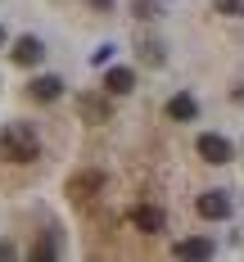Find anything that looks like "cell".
<instances>
[{
  "label": "cell",
  "mask_w": 244,
  "mask_h": 262,
  "mask_svg": "<svg viewBox=\"0 0 244 262\" xmlns=\"http://www.w3.org/2000/svg\"><path fill=\"white\" fill-rule=\"evenodd\" d=\"M59 95H63V77H54V73H41L27 81V100H36V104H54Z\"/></svg>",
  "instance_id": "ba28073f"
},
{
  "label": "cell",
  "mask_w": 244,
  "mask_h": 262,
  "mask_svg": "<svg viewBox=\"0 0 244 262\" xmlns=\"http://www.w3.org/2000/svg\"><path fill=\"white\" fill-rule=\"evenodd\" d=\"M104 91L108 95H131L136 91V73L131 68H108L104 73Z\"/></svg>",
  "instance_id": "4fadbf2b"
},
{
  "label": "cell",
  "mask_w": 244,
  "mask_h": 262,
  "mask_svg": "<svg viewBox=\"0 0 244 262\" xmlns=\"http://www.w3.org/2000/svg\"><path fill=\"white\" fill-rule=\"evenodd\" d=\"M86 5H91L95 14H113V5H118V0H86Z\"/></svg>",
  "instance_id": "e0dca14e"
},
{
  "label": "cell",
  "mask_w": 244,
  "mask_h": 262,
  "mask_svg": "<svg viewBox=\"0 0 244 262\" xmlns=\"http://www.w3.org/2000/svg\"><path fill=\"white\" fill-rule=\"evenodd\" d=\"M131 226L140 235H163V231H167V212H163L159 204H136L131 208Z\"/></svg>",
  "instance_id": "5b68a950"
},
{
  "label": "cell",
  "mask_w": 244,
  "mask_h": 262,
  "mask_svg": "<svg viewBox=\"0 0 244 262\" xmlns=\"http://www.w3.org/2000/svg\"><path fill=\"white\" fill-rule=\"evenodd\" d=\"M59 249H63V231H59V226H46L41 235L27 244V258L32 262H50V258H59Z\"/></svg>",
  "instance_id": "8992f818"
},
{
  "label": "cell",
  "mask_w": 244,
  "mask_h": 262,
  "mask_svg": "<svg viewBox=\"0 0 244 262\" xmlns=\"http://www.w3.org/2000/svg\"><path fill=\"white\" fill-rule=\"evenodd\" d=\"M136 54H140L145 68H163V63H167V46H163L159 36H140V41H136Z\"/></svg>",
  "instance_id": "7c38bea8"
},
{
  "label": "cell",
  "mask_w": 244,
  "mask_h": 262,
  "mask_svg": "<svg viewBox=\"0 0 244 262\" xmlns=\"http://www.w3.org/2000/svg\"><path fill=\"white\" fill-rule=\"evenodd\" d=\"M9 59H14L18 68H36V63L46 59V46H41L36 36H18V41L9 46Z\"/></svg>",
  "instance_id": "9c48e42d"
},
{
  "label": "cell",
  "mask_w": 244,
  "mask_h": 262,
  "mask_svg": "<svg viewBox=\"0 0 244 262\" xmlns=\"http://www.w3.org/2000/svg\"><path fill=\"white\" fill-rule=\"evenodd\" d=\"M36 154H41V140H36L32 122H9V127H0V158H5V163H32Z\"/></svg>",
  "instance_id": "6da1fadb"
},
{
  "label": "cell",
  "mask_w": 244,
  "mask_h": 262,
  "mask_svg": "<svg viewBox=\"0 0 244 262\" xmlns=\"http://www.w3.org/2000/svg\"><path fill=\"white\" fill-rule=\"evenodd\" d=\"M172 253H176V258H213L217 244H213V235H186V239L172 244Z\"/></svg>",
  "instance_id": "8fae6325"
},
{
  "label": "cell",
  "mask_w": 244,
  "mask_h": 262,
  "mask_svg": "<svg viewBox=\"0 0 244 262\" xmlns=\"http://www.w3.org/2000/svg\"><path fill=\"white\" fill-rule=\"evenodd\" d=\"M163 113H167L172 122H194V118H199V100H194L190 91H176V95L163 104Z\"/></svg>",
  "instance_id": "30bf717a"
},
{
  "label": "cell",
  "mask_w": 244,
  "mask_h": 262,
  "mask_svg": "<svg viewBox=\"0 0 244 262\" xmlns=\"http://www.w3.org/2000/svg\"><path fill=\"white\" fill-rule=\"evenodd\" d=\"M108 54H113V46H100V50L91 54V63H95V68H104V63H108Z\"/></svg>",
  "instance_id": "2e32d148"
},
{
  "label": "cell",
  "mask_w": 244,
  "mask_h": 262,
  "mask_svg": "<svg viewBox=\"0 0 244 262\" xmlns=\"http://www.w3.org/2000/svg\"><path fill=\"white\" fill-rule=\"evenodd\" d=\"M163 0H131V14H136V23H154V18H163Z\"/></svg>",
  "instance_id": "5bb4252c"
},
{
  "label": "cell",
  "mask_w": 244,
  "mask_h": 262,
  "mask_svg": "<svg viewBox=\"0 0 244 262\" xmlns=\"http://www.w3.org/2000/svg\"><path fill=\"white\" fill-rule=\"evenodd\" d=\"M231 100H235V104H244V86H235V91H231Z\"/></svg>",
  "instance_id": "d6986e66"
},
{
  "label": "cell",
  "mask_w": 244,
  "mask_h": 262,
  "mask_svg": "<svg viewBox=\"0 0 244 262\" xmlns=\"http://www.w3.org/2000/svg\"><path fill=\"white\" fill-rule=\"evenodd\" d=\"M194 212H199L204 222H226V217H231V194H226V190H204V194L194 199Z\"/></svg>",
  "instance_id": "277c9868"
},
{
  "label": "cell",
  "mask_w": 244,
  "mask_h": 262,
  "mask_svg": "<svg viewBox=\"0 0 244 262\" xmlns=\"http://www.w3.org/2000/svg\"><path fill=\"white\" fill-rule=\"evenodd\" d=\"M194 149H199L204 163H213V167H226V163L235 158V145H231L226 136H217V131H204V136L194 140Z\"/></svg>",
  "instance_id": "7a4b0ae2"
},
{
  "label": "cell",
  "mask_w": 244,
  "mask_h": 262,
  "mask_svg": "<svg viewBox=\"0 0 244 262\" xmlns=\"http://www.w3.org/2000/svg\"><path fill=\"white\" fill-rule=\"evenodd\" d=\"M77 113H81V122H108L113 118V104H108V95H95V91H81L77 95Z\"/></svg>",
  "instance_id": "52a82bcc"
},
{
  "label": "cell",
  "mask_w": 244,
  "mask_h": 262,
  "mask_svg": "<svg viewBox=\"0 0 244 262\" xmlns=\"http://www.w3.org/2000/svg\"><path fill=\"white\" fill-rule=\"evenodd\" d=\"M213 14H221V18H244V0H213Z\"/></svg>",
  "instance_id": "9a60e30c"
},
{
  "label": "cell",
  "mask_w": 244,
  "mask_h": 262,
  "mask_svg": "<svg viewBox=\"0 0 244 262\" xmlns=\"http://www.w3.org/2000/svg\"><path fill=\"white\" fill-rule=\"evenodd\" d=\"M68 194H73L77 204L104 194V172H100V167H81V172H73V177H68Z\"/></svg>",
  "instance_id": "3957f363"
},
{
  "label": "cell",
  "mask_w": 244,
  "mask_h": 262,
  "mask_svg": "<svg viewBox=\"0 0 244 262\" xmlns=\"http://www.w3.org/2000/svg\"><path fill=\"white\" fill-rule=\"evenodd\" d=\"M5 41H9V36H5V23H0V50H5Z\"/></svg>",
  "instance_id": "ffe728a7"
},
{
  "label": "cell",
  "mask_w": 244,
  "mask_h": 262,
  "mask_svg": "<svg viewBox=\"0 0 244 262\" xmlns=\"http://www.w3.org/2000/svg\"><path fill=\"white\" fill-rule=\"evenodd\" d=\"M14 253H18V249H14L9 239H0V258H14Z\"/></svg>",
  "instance_id": "ac0fdd59"
}]
</instances>
